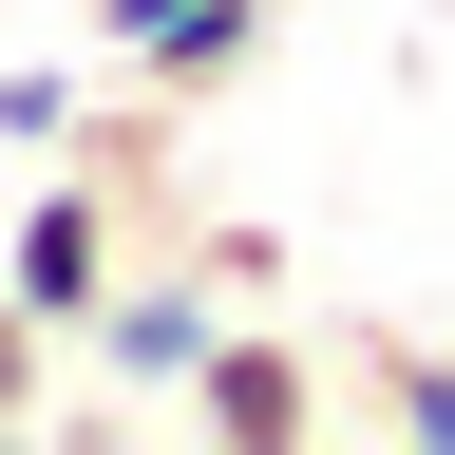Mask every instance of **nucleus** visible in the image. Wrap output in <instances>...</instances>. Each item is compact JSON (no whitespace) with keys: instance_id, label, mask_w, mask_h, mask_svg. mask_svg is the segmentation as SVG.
I'll return each instance as SVG.
<instances>
[{"instance_id":"obj_6","label":"nucleus","mask_w":455,"mask_h":455,"mask_svg":"<svg viewBox=\"0 0 455 455\" xmlns=\"http://www.w3.org/2000/svg\"><path fill=\"white\" fill-rule=\"evenodd\" d=\"M76 114H95V76H38V57H0V171H57V152H76Z\"/></svg>"},{"instance_id":"obj_8","label":"nucleus","mask_w":455,"mask_h":455,"mask_svg":"<svg viewBox=\"0 0 455 455\" xmlns=\"http://www.w3.org/2000/svg\"><path fill=\"white\" fill-rule=\"evenodd\" d=\"M190 266L228 284V304H266V284H284V247H266V228H209V209H190Z\"/></svg>"},{"instance_id":"obj_5","label":"nucleus","mask_w":455,"mask_h":455,"mask_svg":"<svg viewBox=\"0 0 455 455\" xmlns=\"http://www.w3.org/2000/svg\"><path fill=\"white\" fill-rule=\"evenodd\" d=\"M341 418H361V436H418V455H455V341H398V323H361V341H341Z\"/></svg>"},{"instance_id":"obj_7","label":"nucleus","mask_w":455,"mask_h":455,"mask_svg":"<svg viewBox=\"0 0 455 455\" xmlns=\"http://www.w3.org/2000/svg\"><path fill=\"white\" fill-rule=\"evenodd\" d=\"M38 398H57V323L0 284V436H38Z\"/></svg>"},{"instance_id":"obj_3","label":"nucleus","mask_w":455,"mask_h":455,"mask_svg":"<svg viewBox=\"0 0 455 455\" xmlns=\"http://www.w3.org/2000/svg\"><path fill=\"white\" fill-rule=\"evenodd\" d=\"M114 266H133V228H114V190H95V171H38V190L0 209V284H20L57 341L114 304Z\"/></svg>"},{"instance_id":"obj_1","label":"nucleus","mask_w":455,"mask_h":455,"mask_svg":"<svg viewBox=\"0 0 455 455\" xmlns=\"http://www.w3.org/2000/svg\"><path fill=\"white\" fill-rule=\"evenodd\" d=\"M171 418H190V436H228V455H304V436H341V361H323L304 323H247V304H228Z\"/></svg>"},{"instance_id":"obj_4","label":"nucleus","mask_w":455,"mask_h":455,"mask_svg":"<svg viewBox=\"0 0 455 455\" xmlns=\"http://www.w3.org/2000/svg\"><path fill=\"white\" fill-rule=\"evenodd\" d=\"M95 57H114V76H152L171 114H209V95L266 57V0H95Z\"/></svg>"},{"instance_id":"obj_2","label":"nucleus","mask_w":455,"mask_h":455,"mask_svg":"<svg viewBox=\"0 0 455 455\" xmlns=\"http://www.w3.org/2000/svg\"><path fill=\"white\" fill-rule=\"evenodd\" d=\"M209 323H228V284H209L190 247H133V266H114V304H95L76 341H57V361H114V398H190Z\"/></svg>"}]
</instances>
